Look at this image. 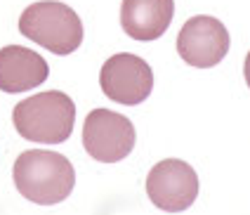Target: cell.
I'll return each mask as SVG.
<instances>
[{
    "label": "cell",
    "instance_id": "cell-1",
    "mask_svg": "<svg viewBox=\"0 0 250 215\" xmlns=\"http://www.w3.org/2000/svg\"><path fill=\"white\" fill-rule=\"evenodd\" d=\"M12 180L24 199L38 206H55L71 196L76 187V171L69 158L57 151L28 149L14 161Z\"/></svg>",
    "mask_w": 250,
    "mask_h": 215
},
{
    "label": "cell",
    "instance_id": "cell-2",
    "mask_svg": "<svg viewBox=\"0 0 250 215\" xmlns=\"http://www.w3.org/2000/svg\"><path fill=\"white\" fill-rule=\"evenodd\" d=\"M12 123L17 132L28 142L62 144L73 132L76 104L59 90L38 92L14 107Z\"/></svg>",
    "mask_w": 250,
    "mask_h": 215
},
{
    "label": "cell",
    "instance_id": "cell-3",
    "mask_svg": "<svg viewBox=\"0 0 250 215\" xmlns=\"http://www.w3.org/2000/svg\"><path fill=\"white\" fill-rule=\"evenodd\" d=\"M19 31L55 55H71L83 43V22L59 0L33 2L19 17Z\"/></svg>",
    "mask_w": 250,
    "mask_h": 215
},
{
    "label": "cell",
    "instance_id": "cell-4",
    "mask_svg": "<svg viewBox=\"0 0 250 215\" xmlns=\"http://www.w3.org/2000/svg\"><path fill=\"white\" fill-rule=\"evenodd\" d=\"M83 147L99 163H118L135 149V126L123 114L92 109L83 123Z\"/></svg>",
    "mask_w": 250,
    "mask_h": 215
},
{
    "label": "cell",
    "instance_id": "cell-5",
    "mask_svg": "<svg viewBox=\"0 0 250 215\" xmlns=\"http://www.w3.org/2000/svg\"><path fill=\"white\" fill-rule=\"evenodd\" d=\"M146 194L156 208L166 213H182L198 196V175L187 161L166 158L146 175Z\"/></svg>",
    "mask_w": 250,
    "mask_h": 215
},
{
    "label": "cell",
    "instance_id": "cell-6",
    "mask_svg": "<svg viewBox=\"0 0 250 215\" xmlns=\"http://www.w3.org/2000/svg\"><path fill=\"white\" fill-rule=\"evenodd\" d=\"M102 92L118 104L135 107L142 104L153 90V71L151 66L137 55H113L104 62L99 73Z\"/></svg>",
    "mask_w": 250,
    "mask_h": 215
},
{
    "label": "cell",
    "instance_id": "cell-7",
    "mask_svg": "<svg viewBox=\"0 0 250 215\" xmlns=\"http://www.w3.org/2000/svg\"><path fill=\"white\" fill-rule=\"evenodd\" d=\"M177 52L189 66L210 69L229 52V31L215 17H191L177 33Z\"/></svg>",
    "mask_w": 250,
    "mask_h": 215
},
{
    "label": "cell",
    "instance_id": "cell-8",
    "mask_svg": "<svg viewBox=\"0 0 250 215\" xmlns=\"http://www.w3.org/2000/svg\"><path fill=\"white\" fill-rule=\"evenodd\" d=\"M50 76L47 62L24 45H7L0 50V90L26 92L42 86Z\"/></svg>",
    "mask_w": 250,
    "mask_h": 215
},
{
    "label": "cell",
    "instance_id": "cell-9",
    "mask_svg": "<svg viewBox=\"0 0 250 215\" xmlns=\"http://www.w3.org/2000/svg\"><path fill=\"white\" fill-rule=\"evenodd\" d=\"M172 0H123L121 26L135 41H158L172 24Z\"/></svg>",
    "mask_w": 250,
    "mask_h": 215
}]
</instances>
